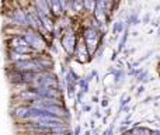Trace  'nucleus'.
Segmentation results:
<instances>
[{
    "label": "nucleus",
    "mask_w": 160,
    "mask_h": 135,
    "mask_svg": "<svg viewBox=\"0 0 160 135\" xmlns=\"http://www.w3.org/2000/svg\"><path fill=\"white\" fill-rule=\"evenodd\" d=\"M22 38L25 39V42L28 44V47L32 48V49H35V51L44 49L45 45H47V42L44 41V38H42L38 33H35V31H25L24 35H22Z\"/></svg>",
    "instance_id": "f257e3e1"
},
{
    "label": "nucleus",
    "mask_w": 160,
    "mask_h": 135,
    "mask_svg": "<svg viewBox=\"0 0 160 135\" xmlns=\"http://www.w3.org/2000/svg\"><path fill=\"white\" fill-rule=\"evenodd\" d=\"M14 69L17 72H34L41 70L38 61L37 59H27V61H21V62H16L14 64Z\"/></svg>",
    "instance_id": "f03ea898"
},
{
    "label": "nucleus",
    "mask_w": 160,
    "mask_h": 135,
    "mask_svg": "<svg viewBox=\"0 0 160 135\" xmlns=\"http://www.w3.org/2000/svg\"><path fill=\"white\" fill-rule=\"evenodd\" d=\"M62 45H63L65 51H66L69 55H72L76 49V38H75V34L72 33L70 30H68L65 33V35L62 37Z\"/></svg>",
    "instance_id": "7ed1b4c3"
},
{
    "label": "nucleus",
    "mask_w": 160,
    "mask_h": 135,
    "mask_svg": "<svg viewBox=\"0 0 160 135\" xmlns=\"http://www.w3.org/2000/svg\"><path fill=\"white\" fill-rule=\"evenodd\" d=\"M11 21L13 24L17 25H27V17H25V11L21 8H16L11 14Z\"/></svg>",
    "instance_id": "20e7f679"
},
{
    "label": "nucleus",
    "mask_w": 160,
    "mask_h": 135,
    "mask_svg": "<svg viewBox=\"0 0 160 135\" xmlns=\"http://www.w3.org/2000/svg\"><path fill=\"white\" fill-rule=\"evenodd\" d=\"M35 13L38 16H51L49 4H48L47 0H35Z\"/></svg>",
    "instance_id": "39448f33"
},
{
    "label": "nucleus",
    "mask_w": 160,
    "mask_h": 135,
    "mask_svg": "<svg viewBox=\"0 0 160 135\" xmlns=\"http://www.w3.org/2000/svg\"><path fill=\"white\" fill-rule=\"evenodd\" d=\"M76 56H78V61L82 62V64L88 61V52L86 45H79L78 49H76Z\"/></svg>",
    "instance_id": "423d86ee"
},
{
    "label": "nucleus",
    "mask_w": 160,
    "mask_h": 135,
    "mask_svg": "<svg viewBox=\"0 0 160 135\" xmlns=\"http://www.w3.org/2000/svg\"><path fill=\"white\" fill-rule=\"evenodd\" d=\"M47 2H48V4H49L51 14H53V16H61L62 14V7H61L59 0H47Z\"/></svg>",
    "instance_id": "0eeeda50"
},
{
    "label": "nucleus",
    "mask_w": 160,
    "mask_h": 135,
    "mask_svg": "<svg viewBox=\"0 0 160 135\" xmlns=\"http://www.w3.org/2000/svg\"><path fill=\"white\" fill-rule=\"evenodd\" d=\"M24 45H28V44L25 42V39L20 35L13 37V38L8 41V47H10L11 49H16V48H18V47H24Z\"/></svg>",
    "instance_id": "6e6552de"
},
{
    "label": "nucleus",
    "mask_w": 160,
    "mask_h": 135,
    "mask_svg": "<svg viewBox=\"0 0 160 135\" xmlns=\"http://www.w3.org/2000/svg\"><path fill=\"white\" fill-rule=\"evenodd\" d=\"M20 99L28 100V101H37V100H39L41 97L37 94L35 90H25V91H22V93L20 94Z\"/></svg>",
    "instance_id": "1a4fd4ad"
},
{
    "label": "nucleus",
    "mask_w": 160,
    "mask_h": 135,
    "mask_svg": "<svg viewBox=\"0 0 160 135\" xmlns=\"http://www.w3.org/2000/svg\"><path fill=\"white\" fill-rule=\"evenodd\" d=\"M16 117L17 118H28V114H30V107H18L16 108Z\"/></svg>",
    "instance_id": "9d476101"
},
{
    "label": "nucleus",
    "mask_w": 160,
    "mask_h": 135,
    "mask_svg": "<svg viewBox=\"0 0 160 135\" xmlns=\"http://www.w3.org/2000/svg\"><path fill=\"white\" fill-rule=\"evenodd\" d=\"M96 2L97 0H83V7L88 11H94V8H96Z\"/></svg>",
    "instance_id": "9b49d317"
},
{
    "label": "nucleus",
    "mask_w": 160,
    "mask_h": 135,
    "mask_svg": "<svg viewBox=\"0 0 160 135\" xmlns=\"http://www.w3.org/2000/svg\"><path fill=\"white\" fill-rule=\"evenodd\" d=\"M150 132L148 128H135V130L132 131V135H150Z\"/></svg>",
    "instance_id": "f8f14e48"
},
{
    "label": "nucleus",
    "mask_w": 160,
    "mask_h": 135,
    "mask_svg": "<svg viewBox=\"0 0 160 135\" xmlns=\"http://www.w3.org/2000/svg\"><path fill=\"white\" fill-rule=\"evenodd\" d=\"M122 27H124V25H122V23H117V24L114 25V34L119 33V31L122 30Z\"/></svg>",
    "instance_id": "ddd939ff"
},
{
    "label": "nucleus",
    "mask_w": 160,
    "mask_h": 135,
    "mask_svg": "<svg viewBox=\"0 0 160 135\" xmlns=\"http://www.w3.org/2000/svg\"><path fill=\"white\" fill-rule=\"evenodd\" d=\"M51 135H66L65 132H53V134H51Z\"/></svg>",
    "instance_id": "4468645a"
},
{
    "label": "nucleus",
    "mask_w": 160,
    "mask_h": 135,
    "mask_svg": "<svg viewBox=\"0 0 160 135\" xmlns=\"http://www.w3.org/2000/svg\"><path fill=\"white\" fill-rule=\"evenodd\" d=\"M124 135H132V132H129V131H128V132H125Z\"/></svg>",
    "instance_id": "2eb2a0df"
},
{
    "label": "nucleus",
    "mask_w": 160,
    "mask_h": 135,
    "mask_svg": "<svg viewBox=\"0 0 160 135\" xmlns=\"http://www.w3.org/2000/svg\"><path fill=\"white\" fill-rule=\"evenodd\" d=\"M150 135H160V132H153V134H150Z\"/></svg>",
    "instance_id": "dca6fc26"
},
{
    "label": "nucleus",
    "mask_w": 160,
    "mask_h": 135,
    "mask_svg": "<svg viewBox=\"0 0 160 135\" xmlns=\"http://www.w3.org/2000/svg\"><path fill=\"white\" fill-rule=\"evenodd\" d=\"M70 2H72V0H68V3H70Z\"/></svg>",
    "instance_id": "f3484780"
}]
</instances>
